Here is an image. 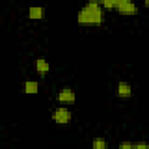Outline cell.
Segmentation results:
<instances>
[{
    "instance_id": "obj_8",
    "label": "cell",
    "mask_w": 149,
    "mask_h": 149,
    "mask_svg": "<svg viewBox=\"0 0 149 149\" xmlns=\"http://www.w3.org/2000/svg\"><path fill=\"white\" fill-rule=\"evenodd\" d=\"M40 90V84L36 80H26L23 83V92L26 94H36Z\"/></svg>"
},
{
    "instance_id": "obj_11",
    "label": "cell",
    "mask_w": 149,
    "mask_h": 149,
    "mask_svg": "<svg viewBox=\"0 0 149 149\" xmlns=\"http://www.w3.org/2000/svg\"><path fill=\"white\" fill-rule=\"evenodd\" d=\"M118 149H134V143L129 141H123L119 144Z\"/></svg>"
},
{
    "instance_id": "obj_7",
    "label": "cell",
    "mask_w": 149,
    "mask_h": 149,
    "mask_svg": "<svg viewBox=\"0 0 149 149\" xmlns=\"http://www.w3.org/2000/svg\"><path fill=\"white\" fill-rule=\"evenodd\" d=\"M45 15L44 7L37 6V7H29L28 8V17L30 20H42Z\"/></svg>"
},
{
    "instance_id": "obj_2",
    "label": "cell",
    "mask_w": 149,
    "mask_h": 149,
    "mask_svg": "<svg viewBox=\"0 0 149 149\" xmlns=\"http://www.w3.org/2000/svg\"><path fill=\"white\" fill-rule=\"evenodd\" d=\"M72 113L66 106H58L51 112V120L57 125H68L71 122Z\"/></svg>"
},
{
    "instance_id": "obj_3",
    "label": "cell",
    "mask_w": 149,
    "mask_h": 149,
    "mask_svg": "<svg viewBox=\"0 0 149 149\" xmlns=\"http://www.w3.org/2000/svg\"><path fill=\"white\" fill-rule=\"evenodd\" d=\"M115 10L121 14V15H136L139 13V7L132 2V1H127V0H119L118 1V6L115 8Z\"/></svg>"
},
{
    "instance_id": "obj_10",
    "label": "cell",
    "mask_w": 149,
    "mask_h": 149,
    "mask_svg": "<svg viewBox=\"0 0 149 149\" xmlns=\"http://www.w3.org/2000/svg\"><path fill=\"white\" fill-rule=\"evenodd\" d=\"M118 1L119 0H102V1H99V2H100V6L102 7V9L115 10V8L118 6Z\"/></svg>"
},
{
    "instance_id": "obj_5",
    "label": "cell",
    "mask_w": 149,
    "mask_h": 149,
    "mask_svg": "<svg viewBox=\"0 0 149 149\" xmlns=\"http://www.w3.org/2000/svg\"><path fill=\"white\" fill-rule=\"evenodd\" d=\"M116 95L122 99H128L133 95V88L129 83L121 80L116 85Z\"/></svg>"
},
{
    "instance_id": "obj_4",
    "label": "cell",
    "mask_w": 149,
    "mask_h": 149,
    "mask_svg": "<svg viewBox=\"0 0 149 149\" xmlns=\"http://www.w3.org/2000/svg\"><path fill=\"white\" fill-rule=\"evenodd\" d=\"M57 100H58V102H61L63 105L73 104L76 101V92H74V90L71 88V87H62L58 91Z\"/></svg>"
},
{
    "instance_id": "obj_12",
    "label": "cell",
    "mask_w": 149,
    "mask_h": 149,
    "mask_svg": "<svg viewBox=\"0 0 149 149\" xmlns=\"http://www.w3.org/2000/svg\"><path fill=\"white\" fill-rule=\"evenodd\" d=\"M134 149H149V146L146 142H136L134 143Z\"/></svg>"
},
{
    "instance_id": "obj_1",
    "label": "cell",
    "mask_w": 149,
    "mask_h": 149,
    "mask_svg": "<svg viewBox=\"0 0 149 149\" xmlns=\"http://www.w3.org/2000/svg\"><path fill=\"white\" fill-rule=\"evenodd\" d=\"M104 9L99 1L85 3L77 13V22L81 26H100L104 22Z\"/></svg>"
},
{
    "instance_id": "obj_9",
    "label": "cell",
    "mask_w": 149,
    "mask_h": 149,
    "mask_svg": "<svg viewBox=\"0 0 149 149\" xmlns=\"http://www.w3.org/2000/svg\"><path fill=\"white\" fill-rule=\"evenodd\" d=\"M107 140L105 137H94L93 141H92V144H91V148L92 149H107Z\"/></svg>"
},
{
    "instance_id": "obj_13",
    "label": "cell",
    "mask_w": 149,
    "mask_h": 149,
    "mask_svg": "<svg viewBox=\"0 0 149 149\" xmlns=\"http://www.w3.org/2000/svg\"><path fill=\"white\" fill-rule=\"evenodd\" d=\"M144 6L148 7V6H149V1H146V2H144Z\"/></svg>"
},
{
    "instance_id": "obj_6",
    "label": "cell",
    "mask_w": 149,
    "mask_h": 149,
    "mask_svg": "<svg viewBox=\"0 0 149 149\" xmlns=\"http://www.w3.org/2000/svg\"><path fill=\"white\" fill-rule=\"evenodd\" d=\"M34 69L41 74H45L50 71V64L44 58H37L34 61Z\"/></svg>"
}]
</instances>
